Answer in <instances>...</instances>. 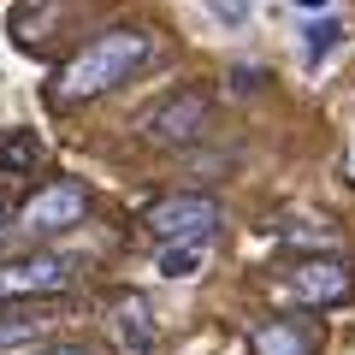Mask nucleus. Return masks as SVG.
Wrapping results in <instances>:
<instances>
[{
    "label": "nucleus",
    "mask_w": 355,
    "mask_h": 355,
    "mask_svg": "<svg viewBox=\"0 0 355 355\" xmlns=\"http://www.w3.org/2000/svg\"><path fill=\"white\" fill-rule=\"evenodd\" d=\"M254 83H261V71H249V65H243V71H231V89H243V95H249Z\"/></svg>",
    "instance_id": "14"
},
{
    "label": "nucleus",
    "mask_w": 355,
    "mask_h": 355,
    "mask_svg": "<svg viewBox=\"0 0 355 355\" xmlns=\"http://www.w3.org/2000/svg\"><path fill=\"white\" fill-rule=\"evenodd\" d=\"M77 279V261L71 254H18V261H0V302H30V296H60L65 284Z\"/></svg>",
    "instance_id": "4"
},
{
    "label": "nucleus",
    "mask_w": 355,
    "mask_h": 355,
    "mask_svg": "<svg viewBox=\"0 0 355 355\" xmlns=\"http://www.w3.org/2000/svg\"><path fill=\"white\" fill-rule=\"evenodd\" d=\"M207 6H214V18H219L225 30H243V24H249V0H207Z\"/></svg>",
    "instance_id": "13"
},
{
    "label": "nucleus",
    "mask_w": 355,
    "mask_h": 355,
    "mask_svg": "<svg viewBox=\"0 0 355 355\" xmlns=\"http://www.w3.org/2000/svg\"><path fill=\"white\" fill-rule=\"evenodd\" d=\"M36 355H89V349H83V343H42Z\"/></svg>",
    "instance_id": "15"
},
{
    "label": "nucleus",
    "mask_w": 355,
    "mask_h": 355,
    "mask_svg": "<svg viewBox=\"0 0 355 355\" xmlns=\"http://www.w3.org/2000/svg\"><path fill=\"white\" fill-rule=\"evenodd\" d=\"M83 214H89V190L71 184V178H60V184H48V190H36L24 202L18 225H24L30 237H53V231H71Z\"/></svg>",
    "instance_id": "6"
},
{
    "label": "nucleus",
    "mask_w": 355,
    "mask_h": 355,
    "mask_svg": "<svg viewBox=\"0 0 355 355\" xmlns=\"http://www.w3.org/2000/svg\"><path fill=\"white\" fill-rule=\"evenodd\" d=\"M113 326H119V343H125L130 355H154L160 349V331H154V314L142 296H125V302L113 308Z\"/></svg>",
    "instance_id": "8"
},
{
    "label": "nucleus",
    "mask_w": 355,
    "mask_h": 355,
    "mask_svg": "<svg viewBox=\"0 0 355 355\" xmlns=\"http://www.w3.org/2000/svg\"><path fill=\"white\" fill-rule=\"evenodd\" d=\"M284 296L302 308H338L355 296V266L338 261V254H302L284 272Z\"/></svg>",
    "instance_id": "3"
},
{
    "label": "nucleus",
    "mask_w": 355,
    "mask_h": 355,
    "mask_svg": "<svg viewBox=\"0 0 355 355\" xmlns=\"http://www.w3.org/2000/svg\"><path fill=\"white\" fill-rule=\"evenodd\" d=\"M142 225H148V237H160V249H172V243H207L219 231V202L214 196H196V190H178V196L148 202Z\"/></svg>",
    "instance_id": "2"
},
{
    "label": "nucleus",
    "mask_w": 355,
    "mask_h": 355,
    "mask_svg": "<svg viewBox=\"0 0 355 355\" xmlns=\"http://www.w3.org/2000/svg\"><path fill=\"white\" fill-rule=\"evenodd\" d=\"M148 60V30L137 24H113L101 30V36L89 42L83 53H71V60L60 65V77H53V101L60 107H77V101H95V95H107V89H119L137 65Z\"/></svg>",
    "instance_id": "1"
},
{
    "label": "nucleus",
    "mask_w": 355,
    "mask_h": 355,
    "mask_svg": "<svg viewBox=\"0 0 355 355\" xmlns=\"http://www.w3.org/2000/svg\"><path fill=\"white\" fill-rule=\"evenodd\" d=\"M36 160H42L36 130H6L0 137V172H36Z\"/></svg>",
    "instance_id": "10"
},
{
    "label": "nucleus",
    "mask_w": 355,
    "mask_h": 355,
    "mask_svg": "<svg viewBox=\"0 0 355 355\" xmlns=\"http://www.w3.org/2000/svg\"><path fill=\"white\" fill-rule=\"evenodd\" d=\"M48 326V320L36 314H0V349H18V343H36V331Z\"/></svg>",
    "instance_id": "12"
},
{
    "label": "nucleus",
    "mask_w": 355,
    "mask_h": 355,
    "mask_svg": "<svg viewBox=\"0 0 355 355\" xmlns=\"http://www.w3.org/2000/svg\"><path fill=\"white\" fill-rule=\"evenodd\" d=\"M338 42H343V24H338V18H314V24H308L302 30V60L308 65H320V60H331V53H338Z\"/></svg>",
    "instance_id": "11"
},
{
    "label": "nucleus",
    "mask_w": 355,
    "mask_h": 355,
    "mask_svg": "<svg viewBox=\"0 0 355 355\" xmlns=\"http://www.w3.org/2000/svg\"><path fill=\"white\" fill-rule=\"evenodd\" d=\"M0 231H6V196H0Z\"/></svg>",
    "instance_id": "17"
},
{
    "label": "nucleus",
    "mask_w": 355,
    "mask_h": 355,
    "mask_svg": "<svg viewBox=\"0 0 355 355\" xmlns=\"http://www.w3.org/2000/svg\"><path fill=\"white\" fill-rule=\"evenodd\" d=\"M207 113H214V95L207 89H178V95H166L142 119V137L160 142V148H184V142H196L207 130Z\"/></svg>",
    "instance_id": "5"
},
{
    "label": "nucleus",
    "mask_w": 355,
    "mask_h": 355,
    "mask_svg": "<svg viewBox=\"0 0 355 355\" xmlns=\"http://www.w3.org/2000/svg\"><path fill=\"white\" fill-rule=\"evenodd\" d=\"M302 12H331V0H296Z\"/></svg>",
    "instance_id": "16"
},
{
    "label": "nucleus",
    "mask_w": 355,
    "mask_h": 355,
    "mask_svg": "<svg viewBox=\"0 0 355 355\" xmlns=\"http://www.w3.org/2000/svg\"><path fill=\"white\" fill-rule=\"evenodd\" d=\"M202 266H207V243H172V249H160V261H154V272L178 284V279H196Z\"/></svg>",
    "instance_id": "9"
},
{
    "label": "nucleus",
    "mask_w": 355,
    "mask_h": 355,
    "mask_svg": "<svg viewBox=\"0 0 355 355\" xmlns=\"http://www.w3.org/2000/svg\"><path fill=\"white\" fill-rule=\"evenodd\" d=\"M249 349L254 355H314L320 338H314V326H296V320H261L249 331Z\"/></svg>",
    "instance_id": "7"
}]
</instances>
